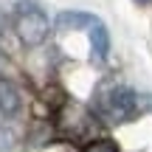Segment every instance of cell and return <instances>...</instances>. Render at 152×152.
Here are the masks:
<instances>
[{
	"label": "cell",
	"instance_id": "6da1fadb",
	"mask_svg": "<svg viewBox=\"0 0 152 152\" xmlns=\"http://www.w3.org/2000/svg\"><path fill=\"white\" fill-rule=\"evenodd\" d=\"M141 102L144 99L138 96L132 87L110 85V87H104V90L99 93L96 110H99V115H104V118L110 121V124H124V121L135 118V115L141 113Z\"/></svg>",
	"mask_w": 152,
	"mask_h": 152
},
{
	"label": "cell",
	"instance_id": "7a4b0ae2",
	"mask_svg": "<svg viewBox=\"0 0 152 152\" xmlns=\"http://www.w3.org/2000/svg\"><path fill=\"white\" fill-rule=\"evenodd\" d=\"M14 11H17L14 31H17V37H20V42L28 45V48L42 45L45 37H48V31H51L48 14L42 11V6L34 3V0H20V3L14 6Z\"/></svg>",
	"mask_w": 152,
	"mask_h": 152
},
{
	"label": "cell",
	"instance_id": "3957f363",
	"mask_svg": "<svg viewBox=\"0 0 152 152\" xmlns=\"http://www.w3.org/2000/svg\"><path fill=\"white\" fill-rule=\"evenodd\" d=\"M93 23H99V17L90 14V11H62L56 17L59 31H82V28H90Z\"/></svg>",
	"mask_w": 152,
	"mask_h": 152
},
{
	"label": "cell",
	"instance_id": "277c9868",
	"mask_svg": "<svg viewBox=\"0 0 152 152\" xmlns=\"http://www.w3.org/2000/svg\"><path fill=\"white\" fill-rule=\"evenodd\" d=\"M87 31H90V54H93V59L104 62L107 54H110V34H107V28H104V23L102 20L93 23Z\"/></svg>",
	"mask_w": 152,
	"mask_h": 152
},
{
	"label": "cell",
	"instance_id": "5b68a950",
	"mask_svg": "<svg viewBox=\"0 0 152 152\" xmlns=\"http://www.w3.org/2000/svg\"><path fill=\"white\" fill-rule=\"evenodd\" d=\"M0 113L9 118L20 113V90L11 79H0Z\"/></svg>",
	"mask_w": 152,
	"mask_h": 152
},
{
	"label": "cell",
	"instance_id": "8992f818",
	"mask_svg": "<svg viewBox=\"0 0 152 152\" xmlns=\"http://www.w3.org/2000/svg\"><path fill=\"white\" fill-rule=\"evenodd\" d=\"M82 152H118V144L110 141V138H96V141L85 144V149Z\"/></svg>",
	"mask_w": 152,
	"mask_h": 152
},
{
	"label": "cell",
	"instance_id": "52a82bcc",
	"mask_svg": "<svg viewBox=\"0 0 152 152\" xmlns=\"http://www.w3.org/2000/svg\"><path fill=\"white\" fill-rule=\"evenodd\" d=\"M14 147H17V135H14V130H9V127L0 124V152H9V149H14Z\"/></svg>",
	"mask_w": 152,
	"mask_h": 152
},
{
	"label": "cell",
	"instance_id": "ba28073f",
	"mask_svg": "<svg viewBox=\"0 0 152 152\" xmlns=\"http://www.w3.org/2000/svg\"><path fill=\"white\" fill-rule=\"evenodd\" d=\"M132 3H135V6H149L152 0H132Z\"/></svg>",
	"mask_w": 152,
	"mask_h": 152
},
{
	"label": "cell",
	"instance_id": "9c48e42d",
	"mask_svg": "<svg viewBox=\"0 0 152 152\" xmlns=\"http://www.w3.org/2000/svg\"><path fill=\"white\" fill-rule=\"evenodd\" d=\"M0 59H3V54H0Z\"/></svg>",
	"mask_w": 152,
	"mask_h": 152
}]
</instances>
